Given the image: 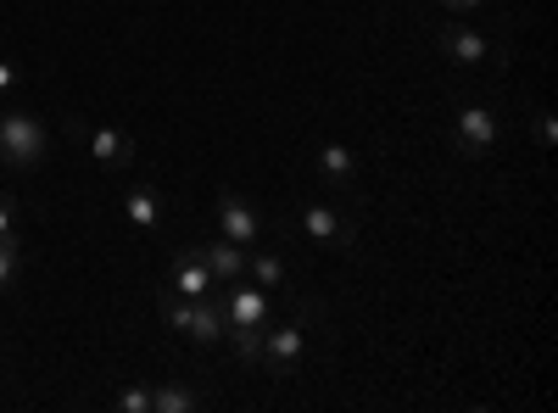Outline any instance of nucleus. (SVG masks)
Returning a JSON list of instances; mask_svg holds the SVG:
<instances>
[{
  "instance_id": "obj_1",
  "label": "nucleus",
  "mask_w": 558,
  "mask_h": 413,
  "mask_svg": "<svg viewBox=\"0 0 558 413\" xmlns=\"http://www.w3.org/2000/svg\"><path fill=\"white\" fill-rule=\"evenodd\" d=\"M45 151H51V134H45V123L28 107L0 112V162L23 173V168H39Z\"/></svg>"
},
{
  "instance_id": "obj_2",
  "label": "nucleus",
  "mask_w": 558,
  "mask_h": 413,
  "mask_svg": "<svg viewBox=\"0 0 558 413\" xmlns=\"http://www.w3.org/2000/svg\"><path fill=\"white\" fill-rule=\"evenodd\" d=\"M307 307H296L291 318H279V325H274V318H268V325H263V369L268 375H291L296 369V357H302V347H307Z\"/></svg>"
},
{
  "instance_id": "obj_3",
  "label": "nucleus",
  "mask_w": 558,
  "mask_h": 413,
  "mask_svg": "<svg viewBox=\"0 0 558 413\" xmlns=\"http://www.w3.org/2000/svg\"><path fill=\"white\" fill-rule=\"evenodd\" d=\"M296 223H302V235H307L313 246H330V252H341V246H352V241H357L352 218H347L341 207H330V202H307Z\"/></svg>"
},
{
  "instance_id": "obj_4",
  "label": "nucleus",
  "mask_w": 558,
  "mask_h": 413,
  "mask_svg": "<svg viewBox=\"0 0 558 413\" xmlns=\"http://www.w3.org/2000/svg\"><path fill=\"white\" fill-rule=\"evenodd\" d=\"M497 112L492 107H463L458 112V129H452V146H458V157H492L497 151Z\"/></svg>"
},
{
  "instance_id": "obj_5",
  "label": "nucleus",
  "mask_w": 558,
  "mask_h": 413,
  "mask_svg": "<svg viewBox=\"0 0 558 413\" xmlns=\"http://www.w3.org/2000/svg\"><path fill=\"white\" fill-rule=\"evenodd\" d=\"M218 235L223 241H235V246H257V235H263V218H257V207L241 196V191H223L218 196Z\"/></svg>"
},
{
  "instance_id": "obj_6",
  "label": "nucleus",
  "mask_w": 558,
  "mask_h": 413,
  "mask_svg": "<svg viewBox=\"0 0 558 413\" xmlns=\"http://www.w3.org/2000/svg\"><path fill=\"white\" fill-rule=\"evenodd\" d=\"M436 45H441V57H447V62H458V68H481V62L492 57L486 34H475L470 23H458V17L436 28Z\"/></svg>"
},
{
  "instance_id": "obj_7",
  "label": "nucleus",
  "mask_w": 558,
  "mask_h": 413,
  "mask_svg": "<svg viewBox=\"0 0 558 413\" xmlns=\"http://www.w3.org/2000/svg\"><path fill=\"white\" fill-rule=\"evenodd\" d=\"M213 274H207V263H202V252L196 246H184V252H173L168 257V291H179V296H213Z\"/></svg>"
},
{
  "instance_id": "obj_8",
  "label": "nucleus",
  "mask_w": 558,
  "mask_h": 413,
  "mask_svg": "<svg viewBox=\"0 0 558 413\" xmlns=\"http://www.w3.org/2000/svg\"><path fill=\"white\" fill-rule=\"evenodd\" d=\"M223 318H229V330H263L268 318H274L263 286H241L235 280V291H229V302H223Z\"/></svg>"
},
{
  "instance_id": "obj_9",
  "label": "nucleus",
  "mask_w": 558,
  "mask_h": 413,
  "mask_svg": "<svg viewBox=\"0 0 558 413\" xmlns=\"http://www.w3.org/2000/svg\"><path fill=\"white\" fill-rule=\"evenodd\" d=\"M202 252V263H207V274L218 286H235V280H246V246H235V241H207V246H196Z\"/></svg>"
},
{
  "instance_id": "obj_10",
  "label": "nucleus",
  "mask_w": 558,
  "mask_h": 413,
  "mask_svg": "<svg viewBox=\"0 0 558 413\" xmlns=\"http://www.w3.org/2000/svg\"><path fill=\"white\" fill-rule=\"evenodd\" d=\"M123 218L140 229V235H157V229H162V196H157L151 185L123 191Z\"/></svg>"
},
{
  "instance_id": "obj_11",
  "label": "nucleus",
  "mask_w": 558,
  "mask_h": 413,
  "mask_svg": "<svg viewBox=\"0 0 558 413\" xmlns=\"http://www.w3.org/2000/svg\"><path fill=\"white\" fill-rule=\"evenodd\" d=\"M223 330H229L223 307H218L213 296H196V302H191V325H184V336H191L196 347H213V341H223Z\"/></svg>"
},
{
  "instance_id": "obj_12",
  "label": "nucleus",
  "mask_w": 558,
  "mask_h": 413,
  "mask_svg": "<svg viewBox=\"0 0 558 413\" xmlns=\"http://www.w3.org/2000/svg\"><path fill=\"white\" fill-rule=\"evenodd\" d=\"M89 157L101 168H129L134 162V134L123 129H89Z\"/></svg>"
},
{
  "instance_id": "obj_13",
  "label": "nucleus",
  "mask_w": 558,
  "mask_h": 413,
  "mask_svg": "<svg viewBox=\"0 0 558 413\" xmlns=\"http://www.w3.org/2000/svg\"><path fill=\"white\" fill-rule=\"evenodd\" d=\"M318 168H324V179H330V191H341V185H352L357 157H352L341 141H324V146H318Z\"/></svg>"
},
{
  "instance_id": "obj_14",
  "label": "nucleus",
  "mask_w": 558,
  "mask_h": 413,
  "mask_svg": "<svg viewBox=\"0 0 558 413\" xmlns=\"http://www.w3.org/2000/svg\"><path fill=\"white\" fill-rule=\"evenodd\" d=\"M196 408H202V391L184 380H168L151 391V413H196Z\"/></svg>"
},
{
  "instance_id": "obj_15",
  "label": "nucleus",
  "mask_w": 558,
  "mask_h": 413,
  "mask_svg": "<svg viewBox=\"0 0 558 413\" xmlns=\"http://www.w3.org/2000/svg\"><path fill=\"white\" fill-rule=\"evenodd\" d=\"M246 280L263 286V291H279V286H286V257H274V252H246Z\"/></svg>"
},
{
  "instance_id": "obj_16",
  "label": "nucleus",
  "mask_w": 558,
  "mask_h": 413,
  "mask_svg": "<svg viewBox=\"0 0 558 413\" xmlns=\"http://www.w3.org/2000/svg\"><path fill=\"white\" fill-rule=\"evenodd\" d=\"M23 274V246L17 241H0V291H12Z\"/></svg>"
},
{
  "instance_id": "obj_17",
  "label": "nucleus",
  "mask_w": 558,
  "mask_h": 413,
  "mask_svg": "<svg viewBox=\"0 0 558 413\" xmlns=\"http://www.w3.org/2000/svg\"><path fill=\"white\" fill-rule=\"evenodd\" d=\"M223 336H229V347H235L241 363H257L263 357V330H223Z\"/></svg>"
},
{
  "instance_id": "obj_18",
  "label": "nucleus",
  "mask_w": 558,
  "mask_h": 413,
  "mask_svg": "<svg viewBox=\"0 0 558 413\" xmlns=\"http://www.w3.org/2000/svg\"><path fill=\"white\" fill-rule=\"evenodd\" d=\"M118 408H123V413H151V391H146V386H123V391H118Z\"/></svg>"
},
{
  "instance_id": "obj_19",
  "label": "nucleus",
  "mask_w": 558,
  "mask_h": 413,
  "mask_svg": "<svg viewBox=\"0 0 558 413\" xmlns=\"http://www.w3.org/2000/svg\"><path fill=\"white\" fill-rule=\"evenodd\" d=\"M0 241H17V207L0 196Z\"/></svg>"
},
{
  "instance_id": "obj_20",
  "label": "nucleus",
  "mask_w": 558,
  "mask_h": 413,
  "mask_svg": "<svg viewBox=\"0 0 558 413\" xmlns=\"http://www.w3.org/2000/svg\"><path fill=\"white\" fill-rule=\"evenodd\" d=\"M12 89H17V68L0 62V96H12Z\"/></svg>"
},
{
  "instance_id": "obj_21",
  "label": "nucleus",
  "mask_w": 558,
  "mask_h": 413,
  "mask_svg": "<svg viewBox=\"0 0 558 413\" xmlns=\"http://www.w3.org/2000/svg\"><path fill=\"white\" fill-rule=\"evenodd\" d=\"M441 7H447L452 17H463V12H475V7H481V0H441Z\"/></svg>"
}]
</instances>
